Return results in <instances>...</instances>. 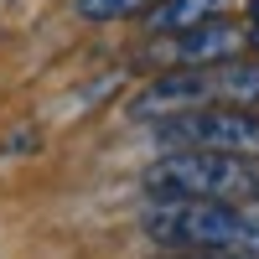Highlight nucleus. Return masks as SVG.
<instances>
[{
	"label": "nucleus",
	"mask_w": 259,
	"mask_h": 259,
	"mask_svg": "<svg viewBox=\"0 0 259 259\" xmlns=\"http://www.w3.org/2000/svg\"><path fill=\"white\" fill-rule=\"evenodd\" d=\"M145 239L182 254H259V202L156 197L140 212Z\"/></svg>",
	"instance_id": "obj_1"
},
{
	"label": "nucleus",
	"mask_w": 259,
	"mask_h": 259,
	"mask_svg": "<svg viewBox=\"0 0 259 259\" xmlns=\"http://www.w3.org/2000/svg\"><path fill=\"white\" fill-rule=\"evenodd\" d=\"M212 104H259V62H202V68H166L130 99V119H171Z\"/></svg>",
	"instance_id": "obj_2"
},
{
	"label": "nucleus",
	"mask_w": 259,
	"mask_h": 259,
	"mask_svg": "<svg viewBox=\"0 0 259 259\" xmlns=\"http://www.w3.org/2000/svg\"><path fill=\"white\" fill-rule=\"evenodd\" d=\"M156 197H218V202H259V161L228 150H171L140 177Z\"/></svg>",
	"instance_id": "obj_3"
},
{
	"label": "nucleus",
	"mask_w": 259,
	"mask_h": 259,
	"mask_svg": "<svg viewBox=\"0 0 259 259\" xmlns=\"http://www.w3.org/2000/svg\"><path fill=\"white\" fill-rule=\"evenodd\" d=\"M156 140L166 150H228V156H254L259 161V114L239 109V104H212V109L161 119Z\"/></svg>",
	"instance_id": "obj_4"
},
{
	"label": "nucleus",
	"mask_w": 259,
	"mask_h": 259,
	"mask_svg": "<svg viewBox=\"0 0 259 259\" xmlns=\"http://www.w3.org/2000/svg\"><path fill=\"white\" fill-rule=\"evenodd\" d=\"M239 52V31L223 26V21H207V26H192V31H166V41L150 62H166V68H202V62H223Z\"/></svg>",
	"instance_id": "obj_5"
},
{
	"label": "nucleus",
	"mask_w": 259,
	"mask_h": 259,
	"mask_svg": "<svg viewBox=\"0 0 259 259\" xmlns=\"http://www.w3.org/2000/svg\"><path fill=\"white\" fill-rule=\"evenodd\" d=\"M233 0H156L150 6V31H192V26H207V21H218Z\"/></svg>",
	"instance_id": "obj_6"
},
{
	"label": "nucleus",
	"mask_w": 259,
	"mask_h": 259,
	"mask_svg": "<svg viewBox=\"0 0 259 259\" xmlns=\"http://www.w3.org/2000/svg\"><path fill=\"white\" fill-rule=\"evenodd\" d=\"M156 0H78V16L83 21H119V16H135Z\"/></svg>",
	"instance_id": "obj_7"
},
{
	"label": "nucleus",
	"mask_w": 259,
	"mask_h": 259,
	"mask_svg": "<svg viewBox=\"0 0 259 259\" xmlns=\"http://www.w3.org/2000/svg\"><path fill=\"white\" fill-rule=\"evenodd\" d=\"M244 41L259 52V0H249V26H244Z\"/></svg>",
	"instance_id": "obj_8"
},
{
	"label": "nucleus",
	"mask_w": 259,
	"mask_h": 259,
	"mask_svg": "<svg viewBox=\"0 0 259 259\" xmlns=\"http://www.w3.org/2000/svg\"><path fill=\"white\" fill-rule=\"evenodd\" d=\"M182 259H259V254H182Z\"/></svg>",
	"instance_id": "obj_9"
}]
</instances>
